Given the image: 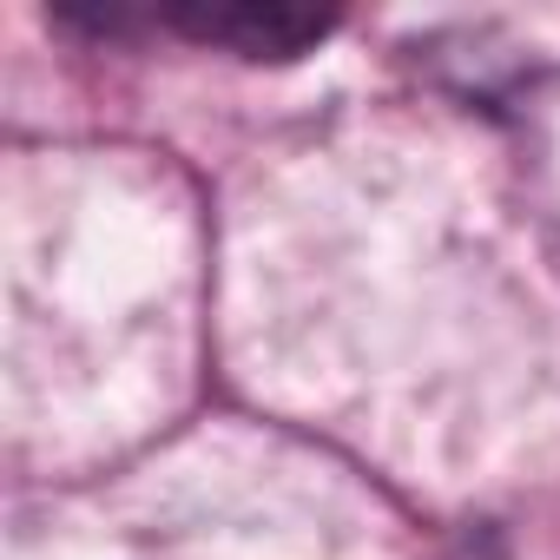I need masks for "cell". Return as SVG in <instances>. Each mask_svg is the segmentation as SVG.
<instances>
[{
	"label": "cell",
	"mask_w": 560,
	"mask_h": 560,
	"mask_svg": "<svg viewBox=\"0 0 560 560\" xmlns=\"http://www.w3.org/2000/svg\"><path fill=\"white\" fill-rule=\"evenodd\" d=\"M152 21L237 60H298L337 27L330 8H298V0H165Z\"/></svg>",
	"instance_id": "6da1fadb"
}]
</instances>
